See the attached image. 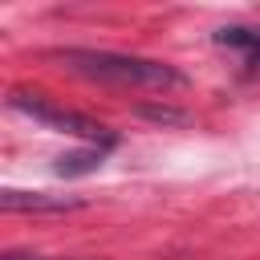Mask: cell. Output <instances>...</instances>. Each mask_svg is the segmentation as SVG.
<instances>
[{
    "label": "cell",
    "mask_w": 260,
    "mask_h": 260,
    "mask_svg": "<svg viewBox=\"0 0 260 260\" xmlns=\"http://www.w3.org/2000/svg\"><path fill=\"white\" fill-rule=\"evenodd\" d=\"M53 61H61L69 73L102 81V85H118V89H183L187 77L167 65V61H150V57H134V53H110V49H53Z\"/></svg>",
    "instance_id": "obj_1"
},
{
    "label": "cell",
    "mask_w": 260,
    "mask_h": 260,
    "mask_svg": "<svg viewBox=\"0 0 260 260\" xmlns=\"http://www.w3.org/2000/svg\"><path fill=\"white\" fill-rule=\"evenodd\" d=\"M8 106L20 110V114H28L32 122L57 130V134H73V138H81V142H89V146H114V134H110L102 122H93V118H85V114H77V110L53 106V102H45V98H37V93H20V89H16V93L8 98Z\"/></svg>",
    "instance_id": "obj_2"
},
{
    "label": "cell",
    "mask_w": 260,
    "mask_h": 260,
    "mask_svg": "<svg viewBox=\"0 0 260 260\" xmlns=\"http://www.w3.org/2000/svg\"><path fill=\"white\" fill-rule=\"evenodd\" d=\"M0 207L4 211H77L81 199H65V195H45V191H0Z\"/></svg>",
    "instance_id": "obj_3"
},
{
    "label": "cell",
    "mask_w": 260,
    "mask_h": 260,
    "mask_svg": "<svg viewBox=\"0 0 260 260\" xmlns=\"http://www.w3.org/2000/svg\"><path fill=\"white\" fill-rule=\"evenodd\" d=\"M110 146H85V150H73V154H61L57 158V175L61 179H77V175H89L106 162Z\"/></svg>",
    "instance_id": "obj_4"
},
{
    "label": "cell",
    "mask_w": 260,
    "mask_h": 260,
    "mask_svg": "<svg viewBox=\"0 0 260 260\" xmlns=\"http://www.w3.org/2000/svg\"><path fill=\"white\" fill-rule=\"evenodd\" d=\"M215 41L228 45V49L248 53V65H260V32H252V28H219Z\"/></svg>",
    "instance_id": "obj_5"
},
{
    "label": "cell",
    "mask_w": 260,
    "mask_h": 260,
    "mask_svg": "<svg viewBox=\"0 0 260 260\" xmlns=\"http://www.w3.org/2000/svg\"><path fill=\"white\" fill-rule=\"evenodd\" d=\"M138 114L150 118V122H162V126H183L187 122V114L183 110H171V106H138Z\"/></svg>",
    "instance_id": "obj_6"
},
{
    "label": "cell",
    "mask_w": 260,
    "mask_h": 260,
    "mask_svg": "<svg viewBox=\"0 0 260 260\" xmlns=\"http://www.w3.org/2000/svg\"><path fill=\"white\" fill-rule=\"evenodd\" d=\"M4 260H45V256H16V252H8Z\"/></svg>",
    "instance_id": "obj_7"
}]
</instances>
